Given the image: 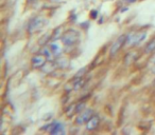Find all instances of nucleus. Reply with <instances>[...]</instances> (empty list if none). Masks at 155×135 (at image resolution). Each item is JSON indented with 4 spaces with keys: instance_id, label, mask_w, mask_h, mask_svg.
I'll return each mask as SVG.
<instances>
[{
    "instance_id": "11",
    "label": "nucleus",
    "mask_w": 155,
    "mask_h": 135,
    "mask_svg": "<svg viewBox=\"0 0 155 135\" xmlns=\"http://www.w3.org/2000/svg\"><path fill=\"white\" fill-rule=\"evenodd\" d=\"M63 26H58L53 32L51 33V40H58L60 39V37H62L63 34Z\"/></svg>"
},
{
    "instance_id": "4",
    "label": "nucleus",
    "mask_w": 155,
    "mask_h": 135,
    "mask_svg": "<svg viewBox=\"0 0 155 135\" xmlns=\"http://www.w3.org/2000/svg\"><path fill=\"white\" fill-rule=\"evenodd\" d=\"M126 38H128V35H125V34H123V35L119 36V37L117 38V40L113 44V46H112L111 48V51H109V55H111V56H115V55L121 50L122 46L126 44Z\"/></svg>"
},
{
    "instance_id": "1",
    "label": "nucleus",
    "mask_w": 155,
    "mask_h": 135,
    "mask_svg": "<svg viewBox=\"0 0 155 135\" xmlns=\"http://www.w3.org/2000/svg\"><path fill=\"white\" fill-rule=\"evenodd\" d=\"M80 41V33L75 30H68L63 34L62 44L65 46H72Z\"/></svg>"
},
{
    "instance_id": "8",
    "label": "nucleus",
    "mask_w": 155,
    "mask_h": 135,
    "mask_svg": "<svg viewBox=\"0 0 155 135\" xmlns=\"http://www.w3.org/2000/svg\"><path fill=\"white\" fill-rule=\"evenodd\" d=\"M100 124V117L98 115L93 114V117L86 122V130L87 131H93L99 127Z\"/></svg>"
},
{
    "instance_id": "7",
    "label": "nucleus",
    "mask_w": 155,
    "mask_h": 135,
    "mask_svg": "<svg viewBox=\"0 0 155 135\" xmlns=\"http://www.w3.org/2000/svg\"><path fill=\"white\" fill-rule=\"evenodd\" d=\"M44 130H47L50 134H64V124L61 122H54L51 124L49 126H47L46 128H44Z\"/></svg>"
},
{
    "instance_id": "10",
    "label": "nucleus",
    "mask_w": 155,
    "mask_h": 135,
    "mask_svg": "<svg viewBox=\"0 0 155 135\" xmlns=\"http://www.w3.org/2000/svg\"><path fill=\"white\" fill-rule=\"evenodd\" d=\"M136 58H137V55H136V53H134V52L128 53V54L125 55V57H124V64L130 65L131 63H133L134 61L136 60Z\"/></svg>"
},
{
    "instance_id": "12",
    "label": "nucleus",
    "mask_w": 155,
    "mask_h": 135,
    "mask_svg": "<svg viewBox=\"0 0 155 135\" xmlns=\"http://www.w3.org/2000/svg\"><path fill=\"white\" fill-rule=\"evenodd\" d=\"M144 52L147 54H151V53L155 52V38H153L152 40H150V42H148V44L144 48Z\"/></svg>"
},
{
    "instance_id": "9",
    "label": "nucleus",
    "mask_w": 155,
    "mask_h": 135,
    "mask_svg": "<svg viewBox=\"0 0 155 135\" xmlns=\"http://www.w3.org/2000/svg\"><path fill=\"white\" fill-rule=\"evenodd\" d=\"M49 48H50L53 56H59L62 53V44L58 40H51L50 44H49Z\"/></svg>"
},
{
    "instance_id": "16",
    "label": "nucleus",
    "mask_w": 155,
    "mask_h": 135,
    "mask_svg": "<svg viewBox=\"0 0 155 135\" xmlns=\"http://www.w3.org/2000/svg\"><path fill=\"white\" fill-rule=\"evenodd\" d=\"M85 109V103H77V113H81Z\"/></svg>"
},
{
    "instance_id": "3",
    "label": "nucleus",
    "mask_w": 155,
    "mask_h": 135,
    "mask_svg": "<svg viewBox=\"0 0 155 135\" xmlns=\"http://www.w3.org/2000/svg\"><path fill=\"white\" fill-rule=\"evenodd\" d=\"M147 37L146 32H137L133 33V34H128V38H126V44L131 46H138L141 41H144Z\"/></svg>"
},
{
    "instance_id": "6",
    "label": "nucleus",
    "mask_w": 155,
    "mask_h": 135,
    "mask_svg": "<svg viewBox=\"0 0 155 135\" xmlns=\"http://www.w3.org/2000/svg\"><path fill=\"white\" fill-rule=\"evenodd\" d=\"M93 115V110L91 109H84L81 113H79L78 117L75 118L77 124H85Z\"/></svg>"
},
{
    "instance_id": "2",
    "label": "nucleus",
    "mask_w": 155,
    "mask_h": 135,
    "mask_svg": "<svg viewBox=\"0 0 155 135\" xmlns=\"http://www.w3.org/2000/svg\"><path fill=\"white\" fill-rule=\"evenodd\" d=\"M47 23V19L43 16H37V17L33 18L31 21L29 22V26H28V32L30 34L32 33H35L40 31L45 26V24Z\"/></svg>"
},
{
    "instance_id": "15",
    "label": "nucleus",
    "mask_w": 155,
    "mask_h": 135,
    "mask_svg": "<svg viewBox=\"0 0 155 135\" xmlns=\"http://www.w3.org/2000/svg\"><path fill=\"white\" fill-rule=\"evenodd\" d=\"M86 71H87L86 68H82V69L74 75V78H83V76H85V74H86Z\"/></svg>"
},
{
    "instance_id": "13",
    "label": "nucleus",
    "mask_w": 155,
    "mask_h": 135,
    "mask_svg": "<svg viewBox=\"0 0 155 135\" xmlns=\"http://www.w3.org/2000/svg\"><path fill=\"white\" fill-rule=\"evenodd\" d=\"M65 112H66V115L68 117H72L77 113V104H72V105L68 106V108H67Z\"/></svg>"
},
{
    "instance_id": "18",
    "label": "nucleus",
    "mask_w": 155,
    "mask_h": 135,
    "mask_svg": "<svg viewBox=\"0 0 155 135\" xmlns=\"http://www.w3.org/2000/svg\"><path fill=\"white\" fill-rule=\"evenodd\" d=\"M125 1H128V2H135V1H136V0H125Z\"/></svg>"
},
{
    "instance_id": "5",
    "label": "nucleus",
    "mask_w": 155,
    "mask_h": 135,
    "mask_svg": "<svg viewBox=\"0 0 155 135\" xmlns=\"http://www.w3.org/2000/svg\"><path fill=\"white\" fill-rule=\"evenodd\" d=\"M47 61H48V58L44 54L40 53V54H35L34 56H32L31 65L33 69H40L46 64Z\"/></svg>"
},
{
    "instance_id": "17",
    "label": "nucleus",
    "mask_w": 155,
    "mask_h": 135,
    "mask_svg": "<svg viewBox=\"0 0 155 135\" xmlns=\"http://www.w3.org/2000/svg\"><path fill=\"white\" fill-rule=\"evenodd\" d=\"M97 15H98V12L96 11V10H95V11L90 12V17L91 18H97Z\"/></svg>"
},
{
    "instance_id": "14",
    "label": "nucleus",
    "mask_w": 155,
    "mask_h": 135,
    "mask_svg": "<svg viewBox=\"0 0 155 135\" xmlns=\"http://www.w3.org/2000/svg\"><path fill=\"white\" fill-rule=\"evenodd\" d=\"M42 54H44L45 56L48 58V60H51V58H52V56H53V54H52V52H51L50 48L49 46H44V48L42 49Z\"/></svg>"
}]
</instances>
